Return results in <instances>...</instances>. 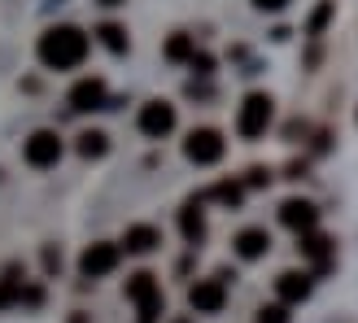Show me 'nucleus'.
I'll list each match as a JSON object with an SVG mask.
<instances>
[{
  "label": "nucleus",
  "instance_id": "1",
  "mask_svg": "<svg viewBox=\"0 0 358 323\" xmlns=\"http://www.w3.org/2000/svg\"><path fill=\"white\" fill-rule=\"evenodd\" d=\"M87 35L79 27H48L40 35V62L48 70H79L87 62Z\"/></svg>",
  "mask_w": 358,
  "mask_h": 323
},
{
  "label": "nucleus",
  "instance_id": "2",
  "mask_svg": "<svg viewBox=\"0 0 358 323\" xmlns=\"http://www.w3.org/2000/svg\"><path fill=\"white\" fill-rule=\"evenodd\" d=\"M127 301L140 310V323H157L166 310V301H162V284H157L153 271H136L127 275Z\"/></svg>",
  "mask_w": 358,
  "mask_h": 323
},
{
  "label": "nucleus",
  "instance_id": "3",
  "mask_svg": "<svg viewBox=\"0 0 358 323\" xmlns=\"http://www.w3.org/2000/svg\"><path fill=\"white\" fill-rule=\"evenodd\" d=\"M271 118H275V105L266 92H249L241 101V114H236V136L241 140H262L266 127H271Z\"/></svg>",
  "mask_w": 358,
  "mask_h": 323
},
{
  "label": "nucleus",
  "instance_id": "4",
  "mask_svg": "<svg viewBox=\"0 0 358 323\" xmlns=\"http://www.w3.org/2000/svg\"><path fill=\"white\" fill-rule=\"evenodd\" d=\"M223 153H227V140L214 127H196L184 140V157L196 162V166H214V162H223Z\"/></svg>",
  "mask_w": 358,
  "mask_h": 323
},
{
  "label": "nucleus",
  "instance_id": "5",
  "mask_svg": "<svg viewBox=\"0 0 358 323\" xmlns=\"http://www.w3.org/2000/svg\"><path fill=\"white\" fill-rule=\"evenodd\" d=\"M188 306L196 315H219L227 306V280H223V271L210 275V280H196L192 289H188Z\"/></svg>",
  "mask_w": 358,
  "mask_h": 323
},
{
  "label": "nucleus",
  "instance_id": "6",
  "mask_svg": "<svg viewBox=\"0 0 358 323\" xmlns=\"http://www.w3.org/2000/svg\"><path fill=\"white\" fill-rule=\"evenodd\" d=\"M22 157H27V166H35V171H48V166H57L62 162V136L57 131H35V136H27V145H22Z\"/></svg>",
  "mask_w": 358,
  "mask_h": 323
},
{
  "label": "nucleus",
  "instance_id": "7",
  "mask_svg": "<svg viewBox=\"0 0 358 323\" xmlns=\"http://www.w3.org/2000/svg\"><path fill=\"white\" fill-rule=\"evenodd\" d=\"M118 258H122V249L118 245H110V241H96V245H87L83 249V258H79V275L83 280H105L118 266Z\"/></svg>",
  "mask_w": 358,
  "mask_h": 323
},
{
  "label": "nucleus",
  "instance_id": "8",
  "mask_svg": "<svg viewBox=\"0 0 358 323\" xmlns=\"http://www.w3.org/2000/svg\"><path fill=\"white\" fill-rule=\"evenodd\" d=\"M70 110L75 114H92V110H110V87H105V79H79L75 87H70Z\"/></svg>",
  "mask_w": 358,
  "mask_h": 323
},
{
  "label": "nucleus",
  "instance_id": "9",
  "mask_svg": "<svg viewBox=\"0 0 358 323\" xmlns=\"http://www.w3.org/2000/svg\"><path fill=\"white\" fill-rule=\"evenodd\" d=\"M140 131L149 140H162L175 131V105L171 101H145L140 105Z\"/></svg>",
  "mask_w": 358,
  "mask_h": 323
},
{
  "label": "nucleus",
  "instance_id": "10",
  "mask_svg": "<svg viewBox=\"0 0 358 323\" xmlns=\"http://www.w3.org/2000/svg\"><path fill=\"white\" fill-rule=\"evenodd\" d=\"M280 223L301 236V231H315V223H319V210H315V201H301V196H289V201L280 206Z\"/></svg>",
  "mask_w": 358,
  "mask_h": 323
},
{
  "label": "nucleus",
  "instance_id": "11",
  "mask_svg": "<svg viewBox=\"0 0 358 323\" xmlns=\"http://www.w3.org/2000/svg\"><path fill=\"white\" fill-rule=\"evenodd\" d=\"M297 254L306 258V262H315V271L324 275L328 266H332V241L324 236V231H301V241H297Z\"/></svg>",
  "mask_w": 358,
  "mask_h": 323
},
{
  "label": "nucleus",
  "instance_id": "12",
  "mask_svg": "<svg viewBox=\"0 0 358 323\" xmlns=\"http://www.w3.org/2000/svg\"><path fill=\"white\" fill-rule=\"evenodd\" d=\"M275 293H280L284 306H297V301L310 297V275L306 271H280L275 275Z\"/></svg>",
  "mask_w": 358,
  "mask_h": 323
},
{
  "label": "nucleus",
  "instance_id": "13",
  "mask_svg": "<svg viewBox=\"0 0 358 323\" xmlns=\"http://www.w3.org/2000/svg\"><path fill=\"white\" fill-rule=\"evenodd\" d=\"M162 245V231L157 227H149V223H136V227H127V236H122V254H153V249Z\"/></svg>",
  "mask_w": 358,
  "mask_h": 323
},
{
  "label": "nucleus",
  "instance_id": "14",
  "mask_svg": "<svg viewBox=\"0 0 358 323\" xmlns=\"http://www.w3.org/2000/svg\"><path fill=\"white\" fill-rule=\"evenodd\" d=\"M179 231H184V241L192 249L206 241V210H201V201H188L184 210H179Z\"/></svg>",
  "mask_w": 358,
  "mask_h": 323
},
{
  "label": "nucleus",
  "instance_id": "15",
  "mask_svg": "<svg viewBox=\"0 0 358 323\" xmlns=\"http://www.w3.org/2000/svg\"><path fill=\"white\" fill-rule=\"evenodd\" d=\"M266 249H271V236H266L262 227H245L241 236H236V258H245V262H254V258H262Z\"/></svg>",
  "mask_w": 358,
  "mask_h": 323
},
{
  "label": "nucleus",
  "instance_id": "16",
  "mask_svg": "<svg viewBox=\"0 0 358 323\" xmlns=\"http://www.w3.org/2000/svg\"><path fill=\"white\" fill-rule=\"evenodd\" d=\"M206 196H210V201H219V206H227V210H241V201H245V184H241V179H223V184H214Z\"/></svg>",
  "mask_w": 358,
  "mask_h": 323
},
{
  "label": "nucleus",
  "instance_id": "17",
  "mask_svg": "<svg viewBox=\"0 0 358 323\" xmlns=\"http://www.w3.org/2000/svg\"><path fill=\"white\" fill-rule=\"evenodd\" d=\"M9 306H22V280H17V266H9L5 275H0V310Z\"/></svg>",
  "mask_w": 358,
  "mask_h": 323
},
{
  "label": "nucleus",
  "instance_id": "18",
  "mask_svg": "<svg viewBox=\"0 0 358 323\" xmlns=\"http://www.w3.org/2000/svg\"><path fill=\"white\" fill-rule=\"evenodd\" d=\"M96 35H101V44L110 48V52H118V57H122V52L131 48V40H127V31H122L118 22H101V27H96Z\"/></svg>",
  "mask_w": 358,
  "mask_h": 323
},
{
  "label": "nucleus",
  "instance_id": "19",
  "mask_svg": "<svg viewBox=\"0 0 358 323\" xmlns=\"http://www.w3.org/2000/svg\"><path fill=\"white\" fill-rule=\"evenodd\" d=\"M75 149H79V157H105L110 153V136L105 131H83Z\"/></svg>",
  "mask_w": 358,
  "mask_h": 323
},
{
  "label": "nucleus",
  "instance_id": "20",
  "mask_svg": "<svg viewBox=\"0 0 358 323\" xmlns=\"http://www.w3.org/2000/svg\"><path fill=\"white\" fill-rule=\"evenodd\" d=\"M192 52H196V40H192V35H184V31L166 40V62H192Z\"/></svg>",
  "mask_w": 358,
  "mask_h": 323
},
{
  "label": "nucleus",
  "instance_id": "21",
  "mask_svg": "<svg viewBox=\"0 0 358 323\" xmlns=\"http://www.w3.org/2000/svg\"><path fill=\"white\" fill-rule=\"evenodd\" d=\"M332 13H336V0H319V9L310 13V22H306V35H324V27L332 22Z\"/></svg>",
  "mask_w": 358,
  "mask_h": 323
},
{
  "label": "nucleus",
  "instance_id": "22",
  "mask_svg": "<svg viewBox=\"0 0 358 323\" xmlns=\"http://www.w3.org/2000/svg\"><path fill=\"white\" fill-rule=\"evenodd\" d=\"M258 323H289V306H284V301H275V306H262V310H258Z\"/></svg>",
  "mask_w": 358,
  "mask_h": 323
},
{
  "label": "nucleus",
  "instance_id": "23",
  "mask_svg": "<svg viewBox=\"0 0 358 323\" xmlns=\"http://www.w3.org/2000/svg\"><path fill=\"white\" fill-rule=\"evenodd\" d=\"M266 179H271V175H266L262 166H249V171H245V179H241V184H245V188H266Z\"/></svg>",
  "mask_w": 358,
  "mask_h": 323
},
{
  "label": "nucleus",
  "instance_id": "24",
  "mask_svg": "<svg viewBox=\"0 0 358 323\" xmlns=\"http://www.w3.org/2000/svg\"><path fill=\"white\" fill-rule=\"evenodd\" d=\"M192 70H196V75H214V57H210V52H192V62H188Z\"/></svg>",
  "mask_w": 358,
  "mask_h": 323
},
{
  "label": "nucleus",
  "instance_id": "25",
  "mask_svg": "<svg viewBox=\"0 0 358 323\" xmlns=\"http://www.w3.org/2000/svg\"><path fill=\"white\" fill-rule=\"evenodd\" d=\"M44 271H48V275L62 271V254H57V249H44Z\"/></svg>",
  "mask_w": 358,
  "mask_h": 323
},
{
  "label": "nucleus",
  "instance_id": "26",
  "mask_svg": "<svg viewBox=\"0 0 358 323\" xmlns=\"http://www.w3.org/2000/svg\"><path fill=\"white\" fill-rule=\"evenodd\" d=\"M289 0H254V9H262V13H280Z\"/></svg>",
  "mask_w": 358,
  "mask_h": 323
},
{
  "label": "nucleus",
  "instance_id": "27",
  "mask_svg": "<svg viewBox=\"0 0 358 323\" xmlns=\"http://www.w3.org/2000/svg\"><path fill=\"white\" fill-rule=\"evenodd\" d=\"M101 5H110V9H114V5H127V0H101Z\"/></svg>",
  "mask_w": 358,
  "mask_h": 323
}]
</instances>
